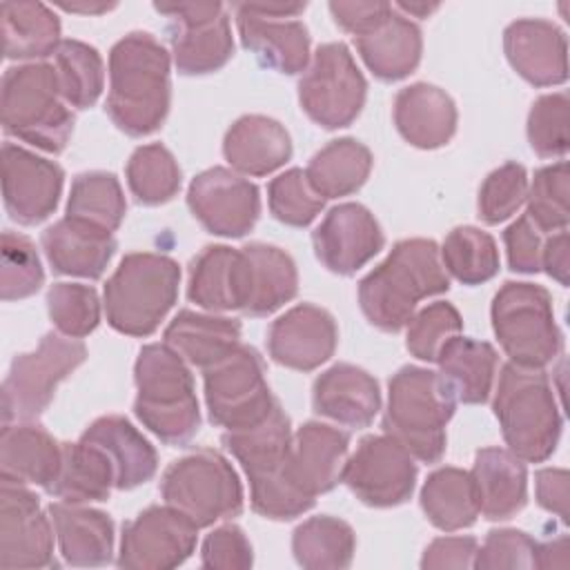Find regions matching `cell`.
<instances>
[{
  "instance_id": "obj_1",
  "label": "cell",
  "mask_w": 570,
  "mask_h": 570,
  "mask_svg": "<svg viewBox=\"0 0 570 570\" xmlns=\"http://www.w3.org/2000/svg\"><path fill=\"white\" fill-rule=\"evenodd\" d=\"M289 416L276 401L274 407L256 423L225 430L223 443L238 459L249 479V501L254 512L274 521H289L314 505L289 476Z\"/></svg>"
},
{
  "instance_id": "obj_2",
  "label": "cell",
  "mask_w": 570,
  "mask_h": 570,
  "mask_svg": "<svg viewBox=\"0 0 570 570\" xmlns=\"http://www.w3.org/2000/svg\"><path fill=\"white\" fill-rule=\"evenodd\" d=\"M171 102L169 53L147 31H131L109 51L107 114L129 136L163 127Z\"/></svg>"
},
{
  "instance_id": "obj_3",
  "label": "cell",
  "mask_w": 570,
  "mask_h": 570,
  "mask_svg": "<svg viewBox=\"0 0 570 570\" xmlns=\"http://www.w3.org/2000/svg\"><path fill=\"white\" fill-rule=\"evenodd\" d=\"M450 289V278L430 238L399 240L387 258L358 283V305L365 318L383 330H403L416 305Z\"/></svg>"
},
{
  "instance_id": "obj_4",
  "label": "cell",
  "mask_w": 570,
  "mask_h": 570,
  "mask_svg": "<svg viewBox=\"0 0 570 570\" xmlns=\"http://www.w3.org/2000/svg\"><path fill=\"white\" fill-rule=\"evenodd\" d=\"M140 423L167 445H187L200 428L194 379L185 361L167 343H149L134 365Z\"/></svg>"
},
{
  "instance_id": "obj_5",
  "label": "cell",
  "mask_w": 570,
  "mask_h": 570,
  "mask_svg": "<svg viewBox=\"0 0 570 570\" xmlns=\"http://www.w3.org/2000/svg\"><path fill=\"white\" fill-rule=\"evenodd\" d=\"M492 407L510 452L521 461L541 463L557 450L561 414L543 370L505 363Z\"/></svg>"
},
{
  "instance_id": "obj_6",
  "label": "cell",
  "mask_w": 570,
  "mask_h": 570,
  "mask_svg": "<svg viewBox=\"0 0 570 570\" xmlns=\"http://www.w3.org/2000/svg\"><path fill=\"white\" fill-rule=\"evenodd\" d=\"M454 403L436 372L405 365L390 379L383 430L414 459L436 463L445 452V425Z\"/></svg>"
},
{
  "instance_id": "obj_7",
  "label": "cell",
  "mask_w": 570,
  "mask_h": 570,
  "mask_svg": "<svg viewBox=\"0 0 570 570\" xmlns=\"http://www.w3.org/2000/svg\"><path fill=\"white\" fill-rule=\"evenodd\" d=\"M53 65L27 62L9 67L2 76V129L42 151L60 154L73 131V114L60 100Z\"/></svg>"
},
{
  "instance_id": "obj_8",
  "label": "cell",
  "mask_w": 570,
  "mask_h": 570,
  "mask_svg": "<svg viewBox=\"0 0 570 570\" xmlns=\"http://www.w3.org/2000/svg\"><path fill=\"white\" fill-rule=\"evenodd\" d=\"M180 267L154 252L127 254L105 285L107 323L127 336H149L178 298Z\"/></svg>"
},
{
  "instance_id": "obj_9",
  "label": "cell",
  "mask_w": 570,
  "mask_h": 570,
  "mask_svg": "<svg viewBox=\"0 0 570 570\" xmlns=\"http://www.w3.org/2000/svg\"><path fill=\"white\" fill-rule=\"evenodd\" d=\"M492 330L510 363L543 370L561 352L552 296L534 283L508 281L492 301Z\"/></svg>"
},
{
  "instance_id": "obj_10",
  "label": "cell",
  "mask_w": 570,
  "mask_h": 570,
  "mask_svg": "<svg viewBox=\"0 0 570 570\" xmlns=\"http://www.w3.org/2000/svg\"><path fill=\"white\" fill-rule=\"evenodd\" d=\"M165 503L185 512L198 528L243 512V485L232 463L212 448L174 461L160 481Z\"/></svg>"
},
{
  "instance_id": "obj_11",
  "label": "cell",
  "mask_w": 570,
  "mask_h": 570,
  "mask_svg": "<svg viewBox=\"0 0 570 570\" xmlns=\"http://www.w3.org/2000/svg\"><path fill=\"white\" fill-rule=\"evenodd\" d=\"M85 358V343L60 332L45 334L33 352L18 354L2 383V421H31L40 416L49 407L58 383L82 365Z\"/></svg>"
},
{
  "instance_id": "obj_12",
  "label": "cell",
  "mask_w": 570,
  "mask_h": 570,
  "mask_svg": "<svg viewBox=\"0 0 570 570\" xmlns=\"http://www.w3.org/2000/svg\"><path fill=\"white\" fill-rule=\"evenodd\" d=\"M367 82L343 42L321 45L298 80L301 109L325 129L356 120L365 105Z\"/></svg>"
},
{
  "instance_id": "obj_13",
  "label": "cell",
  "mask_w": 570,
  "mask_h": 570,
  "mask_svg": "<svg viewBox=\"0 0 570 570\" xmlns=\"http://www.w3.org/2000/svg\"><path fill=\"white\" fill-rule=\"evenodd\" d=\"M205 403L209 421L225 430L261 421L276 403L261 354L240 343L229 356L205 367Z\"/></svg>"
},
{
  "instance_id": "obj_14",
  "label": "cell",
  "mask_w": 570,
  "mask_h": 570,
  "mask_svg": "<svg viewBox=\"0 0 570 570\" xmlns=\"http://www.w3.org/2000/svg\"><path fill=\"white\" fill-rule=\"evenodd\" d=\"M154 9L171 20V56L183 76H205L227 65L234 38L220 2H156Z\"/></svg>"
},
{
  "instance_id": "obj_15",
  "label": "cell",
  "mask_w": 570,
  "mask_h": 570,
  "mask_svg": "<svg viewBox=\"0 0 570 570\" xmlns=\"http://www.w3.org/2000/svg\"><path fill=\"white\" fill-rule=\"evenodd\" d=\"M198 539V525L174 505H149L122 525L118 566L129 570H169L185 563Z\"/></svg>"
},
{
  "instance_id": "obj_16",
  "label": "cell",
  "mask_w": 570,
  "mask_h": 570,
  "mask_svg": "<svg viewBox=\"0 0 570 570\" xmlns=\"http://www.w3.org/2000/svg\"><path fill=\"white\" fill-rule=\"evenodd\" d=\"M341 481L365 505L394 508L412 497L416 465L396 439L370 434L361 439L356 452L345 461Z\"/></svg>"
},
{
  "instance_id": "obj_17",
  "label": "cell",
  "mask_w": 570,
  "mask_h": 570,
  "mask_svg": "<svg viewBox=\"0 0 570 570\" xmlns=\"http://www.w3.org/2000/svg\"><path fill=\"white\" fill-rule=\"evenodd\" d=\"M187 205L194 218L216 236L240 238L258 220V187L227 167L200 171L187 189Z\"/></svg>"
},
{
  "instance_id": "obj_18",
  "label": "cell",
  "mask_w": 570,
  "mask_h": 570,
  "mask_svg": "<svg viewBox=\"0 0 570 570\" xmlns=\"http://www.w3.org/2000/svg\"><path fill=\"white\" fill-rule=\"evenodd\" d=\"M0 568H45L53 563L51 523L27 483L0 476Z\"/></svg>"
},
{
  "instance_id": "obj_19",
  "label": "cell",
  "mask_w": 570,
  "mask_h": 570,
  "mask_svg": "<svg viewBox=\"0 0 570 570\" xmlns=\"http://www.w3.org/2000/svg\"><path fill=\"white\" fill-rule=\"evenodd\" d=\"M65 171L58 163L33 151L2 145V198L7 214L20 225H38L49 218L60 200Z\"/></svg>"
},
{
  "instance_id": "obj_20",
  "label": "cell",
  "mask_w": 570,
  "mask_h": 570,
  "mask_svg": "<svg viewBox=\"0 0 570 570\" xmlns=\"http://www.w3.org/2000/svg\"><path fill=\"white\" fill-rule=\"evenodd\" d=\"M316 258L334 274L350 276L370 263L385 243L374 214L358 203L332 207L312 234Z\"/></svg>"
},
{
  "instance_id": "obj_21",
  "label": "cell",
  "mask_w": 570,
  "mask_h": 570,
  "mask_svg": "<svg viewBox=\"0 0 570 570\" xmlns=\"http://www.w3.org/2000/svg\"><path fill=\"white\" fill-rule=\"evenodd\" d=\"M338 330L334 316L312 303H301L278 316L267 332L269 356L289 370L312 372L336 350Z\"/></svg>"
},
{
  "instance_id": "obj_22",
  "label": "cell",
  "mask_w": 570,
  "mask_h": 570,
  "mask_svg": "<svg viewBox=\"0 0 570 570\" xmlns=\"http://www.w3.org/2000/svg\"><path fill=\"white\" fill-rule=\"evenodd\" d=\"M236 27L245 49H249L263 67L281 73H298L309 62V33L298 20H276L263 4H234Z\"/></svg>"
},
{
  "instance_id": "obj_23",
  "label": "cell",
  "mask_w": 570,
  "mask_h": 570,
  "mask_svg": "<svg viewBox=\"0 0 570 570\" xmlns=\"http://www.w3.org/2000/svg\"><path fill=\"white\" fill-rule=\"evenodd\" d=\"M503 49L512 69L534 87L561 85L568 78V42L550 20H514L503 31Z\"/></svg>"
},
{
  "instance_id": "obj_24",
  "label": "cell",
  "mask_w": 570,
  "mask_h": 570,
  "mask_svg": "<svg viewBox=\"0 0 570 570\" xmlns=\"http://www.w3.org/2000/svg\"><path fill=\"white\" fill-rule=\"evenodd\" d=\"M347 432L321 421H307L289 445V476L309 497L330 492L343 476L347 461Z\"/></svg>"
},
{
  "instance_id": "obj_25",
  "label": "cell",
  "mask_w": 570,
  "mask_h": 570,
  "mask_svg": "<svg viewBox=\"0 0 570 570\" xmlns=\"http://www.w3.org/2000/svg\"><path fill=\"white\" fill-rule=\"evenodd\" d=\"M314 412L347 428H367L381 410L379 383L365 370L336 363L312 387Z\"/></svg>"
},
{
  "instance_id": "obj_26",
  "label": "cell",
  "mask_w": 570,
  "mask_h": 570,
  "mask_svg": "<svg viewBox=\"0 0 570 570\" xmlns=\"http://www.w3.org/2000/svg\"><path fill=\"white\" fill-rule=\"evenodd\" d=\"M42 249L53 272L100 278L116 252V238L102 227L65 216L42 232Z\"/></svg>"
},
{
  "instance_id": "obj_27",
  "label": "cell",
  "mask_w": 570,
  "mask_h": 570,
  "mask_svg": "<svg viewBox=\"0 0 570 570\" xmlns=\"http://www.w3.org/2000/svg\"><path fill=\"white\" fill-rule=\"evenodd\" d=\"M394 125L419 149L443 147L456 131L454 100L428 82L403 87L394 98Z\"/></svg>"
},
{
  "instance_id": "obj_28",
  "label": "cell",
  "mask_w": 570,
  "mask_h": 570,
  "mask_svg": "<svg viewBox=\"0 0 570 570\" xmlns=\"http://www.w3.org/2000/svg\"><path fill=\"white\" fill-rule=\"evenodd\" d=\"M245 256L227 245H207L189 265L187 296L209 312H232L245 305Z\"/></svg>"
},
{
  "instance_id": "obj_29",
  "label": "cell",
  "mask_w": 570,
  "mask_h": 570,
  "mask_svg": "<svg viewBox=\"0 0 570 570\" xmlns=\"http://www.w3.org/2000/svg\"><path fill=\"white\" fill-rule=\"evenodd\" d=\"M472 481L479 512L503 521L523 510L528 501V472L519 456L503 448H483L474 456Z\"/></svg>"
},
{
  "instance_id": "obj_30",
  "label": "cell",
  "mask_w": 570,
  "mask_h": 570,
  "mask_svg": "<svg viewBox=\"0 0 570 570\" xmlns=\"http://www.w3.org/2000/svg\"><path fill=\"white\" fill-rule=\"evenodd\" d=\"M223 154L236 171L267 176L292 158V138L278 120L249 114L227 129Z\"/></svg>"
},
{
  "instance_id": "obj_31",
  "label": "cell",
  "mask_w": 570,
  "mask_h": 570,
  "mask_svg": "<svg viewBox=\"0 0 570 570\" xmlns=\"http://www.w3.org/2000/svg\"><path fill=\"white\" fill-rule=\"evenodd\" d=\"M62 463V443L33 423L2 425L0 476L51 490Z\"/></svg>"
},
{
  "instance_id": "obj_32",
  "label": "cell",
  "mask_w": 570,
  "mask_h": 570,
  "mask_svg": "<svg viewBox=\"0 0 570 570\" xmlns=\"http://www.w3.org/2000/svg\"><path fill=\"white\" fill-rule=\"evenodd\" d=\"M60 554L71 566H105L114 552V521L102 510L58 501L49 505Z\"/></svg>"
},
{
  "instance_id": "obj_33",
  "label": "cell",
  "mask_w": 570,
  "mask_h": 570,
  "mask_svg": "<svg viewBox=\"0 0 570 570\" xmlns=\"http://www.w3.org/2000/svg\"><path fill=\"white\" fill-rule=\"evenodd\" d=\"M82 439L96 443L111 461L116 472V488L131 490L147 483L158 470V454L154 445L118 414L96 419Z\"/></svg>"
},
{
  "instance_id": "obj_34",
  "label": "cell",
  "mask_w": 570,
  "mask_h": 570,
  "mask_svg": "<svg viewBox=\"0 0 570 570\" xmlns=\"http://www.w3.org/2000/svg\"><path fill=\"white\" fill-rule=\"evenodd\" d=\"M240 252L245 256L247 276L245 314L267 316L296 296L298 272L287 252L267 243H249L240 247Z\"/></svg>"
},
{
  "instance_id": "obj_35",
  "label": "cell",
  "mask_w": 570,
  "mask_h": 570,
  "mask_svg": "<svg viewBox=\"0 0 570 570\" xmlns=\"http://www.w3.org/2000/svg\"><path fill=\"white\" fill-rule=\"evenodd\" d=\"M436 363L439 376L454 401L468 405L488 401L497 372V352L490 343L456 334L441 347Z\"/></svg>"
},
{
  "instance_id": "obj_36",
  "label": "cell",
  "mask_w": 570,
  "mask_h": 570,
  "mask_svg": "<svg viewBox=\"0 0 570 570\" xmlns=\"http://www.w3.org/2000/svg\"><path fill=\"white\" fill-rule=\"evenodd\" d=\"M165 343L187 363L209 367L240 345V323L183 309L165 330Z\"/></svg>"
},
{
  "instance_id": "obj_37",
  "label": "cell",
  "mask_w": 570,
  "mask_h": 570,
  "mask_svg": "<svg viewBox=\"0 0 570 570\" xmlns=\"http://www.w3.org/2000/svg\"><path fill=\"white\" fill-rule=\"evenodd\" d=\"M356 49L376 78L392 82L416 69L423 38L421 29L394 9L381 27L356 38Z\"/></svg>"
},
{
  "instance_id": "obj_38",
  "label": "cell",
  "mask_w": 570,
  "mask_h": 570,
  "mask_svg": "<svg viewBox=\"0 0 570 570\" xmlns=\"http://www.w3.org/2000/svg\"><path fill=\"white\" fill-rule=\"evenodd\" d=\"M111 488H116L114 465L96 443L82 436L76 443H62L60 472L49 494L67 503H89L107 501Z\"/></svg>"
},
{
  "instance_id": "obj_39",
  "label": "cell",
  "mask_w": 570,
  "mask_h": 570,
  "mask_svg": "<svg viewBox=\"0 0 570 570\" xmlns=\"http://www.w3.org/2000/svg\"><path fill=\"white\" fill-rule=\"evenodd\" d=\"M4 56L11 60H36L56 53L60 40V20L42 2H2Z\"/></svg>"
},
{
  "instance_id": "obj_40",
  "label": "cell",
  "mask_w": 570,
  "mask_h": 570,
  "mask_svg": "<svg viewBox=\"0 0 570 570\" xmlns=\"http://www.w3.org/2000/svg\"><path fill=\"white\" fill-rule=\"evenodd\" d=\"M372 151L356 138H336L318 149L305 176L323 198L350 196L363 187L372 171Z\"/></svg>"
},
{
  "instance_id": "obj_41",
  "label": "cell",
  "mask_w": 570,
  "mask_h": 570,
  "mask_svg": "<svg viewBox=\"0 0 570 570\" xmlns=\"http://www.w3.org/2000/svg\"><path fill=\"white\" fill-rule=\"evenodd\" d=\"M421 508L430 523L443 532L470 528L479 517L472 474L459 468L434 470L423 483Z\"/></svg>"
},
{
  "instance_id": "obj_42",
  "label": "cell",
  "mask_w": 570,
  "mask_h": 570,
  "mask_svg": "<svg viewBox=\"0 0 570 570\" xmlns=\"http://www.w3.org/2000/svg\"><path fill=\"white\" fill-rule=\"evenodd\" d=\"M356 537L350 523L338 517L321 514L303 521L292 534V552L307 570L347 568L352 563Z\"/></svg>"
},
{
  "instance_id": "obj_43",
  "label": "cell",
  "mask_w": 570,
  "mask_h": 570,
  "mask_svg": "<svg viewBox=\"0 0 570 570\" xmlns=\"http://www.w3.org/2000/svg\"><path fill=\"white\" fill-rule=\"evenodd\" d=\"M62 100L76 109H89L102 94L105 67L96 47L82 40H62L53 53Z\"/></svg>"
},
{
  "instance_id": "obj_44",
  "label": "cell",
  "mask_w": 570,
  "mask_h": 570,
  "mask_svg": "<svg viewBox=\"0 0 570 570\" xmlns=\"http://www.w3.org/2000/svg\"><path fill=\"white\" fill-rule=\"evenodd\" d=\"M127 203L120 183L107 171L78 174L69 189L67 216L116 232L125 218Z\"/></svg>"
},
{
  "instance_id": "obj_45",
  "label": "cell",
  "mask_w": 570,
  "mask_h": 570,
  "mask_svg": "<svg viewBox=\"0 0 570 570\" xmlns=\"http://www.w3.org/2000/svg\"><path fill=\"white\" fill-rule=\"evenodd\" d=\"M443 267L463 285H479L499 272L494 238L472 225L454 227L441 247Z\"/></svg>"
},
{
  "instance_id": "obj_46",
  "label": "cell",
  "mask_w": 570,
  "mask_h": 570,
  "mask_svg": "<svg viewBox=\"0 0 570 570\" xmlns=\"http://www.w3.org/2000/svg\"><path fill=\"white\" fill-rule=\"evenodd\" d=\"M180 167L174 154L160 145H140L127 163L129 191L142 205H163L180 189Z\"/></svg>"
},
{
  "instance_id": "obj_47",
  "label": "cell",
  "mask_w": 570,
  "mask_h": 570,
  "mask_svg": "<svg viewBox=\"0 0 570 570\" xmlns=\"http://www.w3.org/2000/svg\"><path fill=\"white\" fill-rule=\"evenodd\" d=\"M45 283V272L36 245L24 234L7 229L0 249V294L2 301H20L36 294Z\"/></svg>"
},
{
  "instance_id": "obj_48",
  "label": "cell",
  "mask_w": 570,
  "mask_h": 570,
  "mask_svg": "<svg viewBox=\"0 0 570 570\" xmlns=\"http://www.w3.org/2000/svg\"><path fill=\"white\" fill-rule=\"evenodd\" d=\"M47 312L60 334L82 338L100 323V301L94 287L80 283H53L47 292Z\"/></svg>"
},
{
  "instance_id": "obj_49",
  "label": "cell",
  "mask_w": 570,
  "mask_h": 570,
  "mask_svg": "<svg viewBox=\"0 0 570 570\" xmlns=\"http://www.w3.org/2000/svg\"><path fill=\"white\" fill-rule=\"evenodd\" d=\"M528 216L539 232H561L568 227V163L541 167L528 189Z\"/></svg>"
},
{
  "instance_id": "obj_50",
  "label": "cell",
  "mask_w": 570,
  "mask_h": 570,
  "mask_svg": "<svg viewBox=\"0 0 570 570\" xmlns=\"http://www.w3.org/2000/svg\"><path fill=\"white\" fill-rule=\"evenodd\" d=\"M267 203L272 216L289 227H307L325 207V198L314 191L298 167L283 171L269 183Z\"/></svg>"
},
{
  "instance_id": "obj_51",
  "label": "cell",
  "mask_w": 570,
  "mask_h": 570,
  "mask_svg": "<svg viewBox=\"0 0 570 570\" xmlns=\"http://www.w3.org/2000/svg\"><path fill=\"white\" fill-rule=\"evenodd\" d=\"M463 321L459 309L452 303L436 301L423 307L407 323L405 345L412 356L419 361H436L441 347L461 332Z\"/></svg>"
},
{
  "instance_id": "obj_52",
  "label": "cell",
  "mask_w": 570,
  "mask_h": 570,
  "mask_svg": "<svg viewBox=\"0 0 570 570\" xmlns=\"http://www.w3.org/2000/svg\"><path fill=\"white\" fill-rule=\"evenodd\" d=\"M528 196L525 167L505 163L488 174L479 189V216L488 225H499L510 218Z\"/></svg>"
},
{
  "instance_id": "obj_53",
  "label": "cell",
  "mask_w": 570,
  "mask_h": 570,
  "mask_svg": "<svg viewBox=\"0 0 570 570\" xmlns=\"http://www.w3.org/2000/svg\"><path fill=\"white\" fill-rule=\"evenodd\" d=\"M528 140L541 158H554L568 151V96L563 91L534 100L528 114Z\"/></svg>"
},
{
  "instance_id": "obj_54",
  "label": "cell",
  "mask_w": 570,
  "mask_h": 570,
  "mask_svg": "<svg viewBox=\"0 0 570 570\" xmlns=\"http://www.w3.org/2000/svg\"><path fill=\"white\" fill-rule=\"evenodd\" d=\"M474 568H539V543L521 530H492L488 532L481 550H476Z\"/></svg>"
},
{
  "instance_id": "obj_55",
  "label": "cell",
  "mask_w": 570,
  "mask_h": 570,
  "mask_svg": "<svg viewBox=\"0 0 570 570\" xmlns=\"http://www.w3.org/2000/svg\"><path fill=\"white\" fill-rule=\"evenodd\" d=\"M200 563L209 570H245L254 563L252 543L238 525L225 523L205 537Z\"/></svg>"
},
{
  "instance_id": "obj_56",
  "label": "cell",
  "mask_w": 570,
  "mask_h": 570,
  "mask_svg": "<svg viewBox=\"0 0 570 570\" xmlns=\"http://www.w3.org/2000/svg\"><path fill=\"white\" fill-rule=\"evenodd\" d=\"M503 243L508 249V265L512 272L534 274L541 269L543 232L530 220L528 214L519 216L505 232Z\"/></svg>"
},
{
  "instance_id": "obj_57",
  "label": "cell",
  "mask_w": 570,
  "mask_h": 570,
  "mask_svg": "<svg viewBox=\"0 0 570 570\" xmlns=\"http://www.w3.org/2000/svg\"><path fill=\"white\" fill-rule=\"evenodd\" d=\"M476 539L474 537H441L434 539L421 559V568L425 570H443V568H474L476 557Z\"/></svg>"
},
{
  "instance_id": "obj_58",
  "label": "cell",
  "mask_w": 570,
  "mask_h": 570,
  "mask_svg": "<svg viewBox=\"0 0 570 570\" xmlns=\"http://www.w3.org/2000/svg\"><path fill=\"white\" fill-rule=\"evenodd\" d=\"M330 11L341 29L358 38L381 27L394 7L387 2H330Z\"/></svg>"
},
{
  "instance_id": "obj_59",
  "label": "cell",
  "mask_w": 570,
  "mask_h": 570,
  "mask_svg": "<svg viewBox=\"0 0 570 570\" xmlns=\"http://www.w3.org/2000/svg\"><path fill=\"white\" fill-rule=\"evenodd\" d=\"M537 501L543 510L554 512L563 523L568 521V470L546 468L537 472Z\"/></svg>"
},
{
  "instance_id": "obj_60",
  "label": "cell",
  "mask_w": 570,
  "mask_h": 570,
  "mask_svg": "<svg viewBox=\"0 0 570 570\" xmlns=\"http://www.w3.org/2000/svg\"><path fill=\"white\" fill-rule=\"evenodd\" d=\"M541 267H546V272L563 287L568 285V229L554 232L548 240H543Z\"/></svg>"
},
{
  "instance_id": "obj_61",
  "label": "cell",
  "mask_w": 570,
  "mask_h": 570,
  "mask_svg": "<svg viewBox=\"0 0 570 570\" xmlns=\"http://www.w3.org/2000/svg\"><path fill=\"white\" fill-rule=\"evenodd\" d=\"M554 557H559L563 561V566L568 563V539L566 537H559L557 541H548V543L539 546V568L557 566Z\"/></svg>"
},
{
  "instance_id": "obj_62",
  "label": "cell",
  "mask_w": 570,
  "mask_h": 570,
  "mask_svg": "<svg viewBox=\"0 0 570 570\" xmlns=\"http://www.w3.org/2000/svg\"><path fill=\"white\" fill-rule=\"evenodd\" d=\"M58 7H62L65 11H73V13H105V11L114 9L116 2H65V0H58Z\"/></svg>"
},
{
  "instance_id": "obj_63",
  "label": "cell",
  "mask_w": 570,
  "mask_h": 570,
  "mask_svg": "<svg viewBox=\"0 0 570 570\" xmlns=\"http://www.w3.org/2000/svg\"><path fill=\"white\" fill-rule=\"evenodd\" d=\"M396 9H403V11H410V13L419 16V18H425V16H430L434 9H439V4H414V2H399V4H396Z\"/></svg>"
}]
</instances>
